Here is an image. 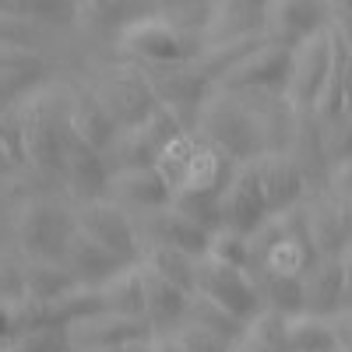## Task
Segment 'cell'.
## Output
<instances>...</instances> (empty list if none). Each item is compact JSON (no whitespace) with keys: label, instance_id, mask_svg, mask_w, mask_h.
Masks as SVG:
<instances>
[{"label":"cell","instance_id":"cb8c5ba5","mask_svg":"<svg viewBox=\"0 0 352 352\" xmlns=\"http://www.w3.org/2000/svg\"><path fill=\"white\" fill-rule=\"evenodd\" d=\"M60 268L74 278V285H88V289H99L106 278H113L120 268H127V264L113 261L102 247H96L92 240H85L81 232L74 229V236L60 257Z\"/></svg>","mask_w":352,"mask_h":352},{"label":"cell","instance_id":"7a4b0ae2","mask_svg":"<svg viewBox=\"0 0 352 352\" xmlns=\"http://www.w3.org/2000/svg\"><path fill=\"white\" fill-rule=\"evenodd\" d=\"M18 138H21V162H28L43 176H56L64 166L67 148V96L53 88H32L21 106L14 109Z\"/></svg>","mask_w":352,"mask_h":352},{"label":"cell","instance_id":"4dcf8cb0","mask_svg":"<svg viewBox=\"0 0 352 352\" xmlns=\"http://www.w3.org/2000/svg\"><path fill=\"white\" fill-rule=\"evenodd\" d=\"M152 4L162 11V18H169V21H176V18H180L190 4H194V0H152Z\"/></svg>","mask_w":352,"mask_h":352},{"label":"cell","instance_id":"d4e9b609","mask_svg":"<svg viewBox=\"0 0 352 352\" xmlns=\"http://www.w3.org/2000/svg\"><path fill=\"white\" fill-rule=\"evenodd\" d=\"M282 342L285 352H342L338 331L331 328V317H310V314H292L282 317Z\"/></svg>","mask_w":352,"mask_h":352},{"label":"cell","instance_id":"e0dca14e","mask_svg":"<svg viewBox=\"0 0 352 352\" xmlns=\"http://www.w3.org/2000/svg\"><path fill=\"white\" fill-rule=\"evenodd\" d=\"M250 166V173L257 176V187L264 194V204L268 212L278 215V212H289L296 208L300 197H303V169L296 159H289L285 152H261L254 162H243Z\"/></svg>","mask_w":352,"mask_h":352},{"label":"cell","instance_id":"9c48e42d","mask_svg":"<svg viewBox=\"0 0 352 352\" xmlns=\"http://www.w3.org/2000/svg\"><path fill=\"white\" fill-rule=\"evenodd\" d=\"M74 229L85 240L102 247L113 261H120V264H134L138 254H141V236L134 229V219L120 208V204H113L106 197L85 201L74 212Z\"/></svg>","mask_w":352,"mask_h":352},{"label":"cell","instance_id":"1f68e13d","mask_svg":"<svg viewBox=\"0 0 352 352\" xmlns=\"http://www.w3.org/2000/svg\"><path fill=\"white\" fill-rule=\"evenodd\" d=\"M155 352H187V345H184L180 338H176V331H169V335H162V338H159Z\"/></svg>","mask_w":352,"mask_h":352},{"label":"cell","instance_id":"83f0119b","mask_svg":"<svg viewBox=\"0 0 352 352\" xmlns=\"http://www.w3.org/2000/svg\"><path fill=\"white\" fill-rule=\"evenodd\" d=\"M134 0H74V18L92 32H120L131 21Z\"/></svg>","mask_w":352,"mask_h":352},{"label":"cell","instance_id":"6da1fadb","mask_svg":"<svg viewBox=\"0 0 352 352\" xmlns=\"http://www.w3.org/2000/svg\"><path fill=\"white\" fill-rule=\"evenodd\" d=\"M190 134L201 138L204 144H212L219 155H226L232 166L254 162L261 152H268V141H264V127L257 106L236 92H226V88H215L208 99L201 102Z\"/></svg>","mask_w":352,"mask_h":352},{"label":"cell","instance_id":"2e32d148","mask_svg":"<svg viewBox=\"0 0 352 352\" xmlns=\"http://www.w3.org/2000/svg\"><path fill=\"white\" fill-rule=\"evenodd\" d=\"M300 292H303V310L310 317H335L338 310L345 314V296H349V268L345 257H317L307 275L300 278Z\"/></svg>","mask_w":352,"mask_h":352},{"label":"cell","instance_id":"d6a6232c","mask_svg":"<svg viewBox=\"0 0 352 352\" xmlns=\"http://www.w3.org/2000/svg\"><path fill=\"white\" fill-rule=\"evenodd\" d=\"M257 4H264V0H257Z\"/></svg>","mask_w":352,"mask_h":352},{"label":"cell","instance_id":"ba28073f","mask_svg":"<svg viewBox=\"0 0 352 352\" xmlns=\"http://www.w3.org/2000/svg\"><path fill=\"white\" fill-rule=\"evenodd\" d=\"M18 236H21V247L28 250L32 261L60 264V257L74 236V212H67L53 197H36L21 208Z\"/></svg>","mask_w":352,"mask_h":352},{"label":"cell","instance_id":"5b68a950","mask_svg":"<svg viewBox=\"0 0 352 352\" xmlns=\"http://www.w3.org/2000/svg\"><path fill=\"white\" fill-rule=\"evenodd\" d=\"M331 56H335V32L331 25L320 28L317 36L303 39L300 46H292V67H289V81L282 102L292 109L296 120H303L307 113H314V102L324 88V78L331 71Z\"/></svg>","mask_w":352,"mask_h":352},{"label":"cell","instance_id":"4316f807","mask_svg":"<svg viewBox=\"0 0 352 352\" xmlns=\"http://www.w3.org/2000/svg\"><path fill=\"white\" fill-rule=\"evenodd\" d=\"M0 11L14 14L28 25H71L74 0H0Z\"/></svg>","mask_w":352,"mask_h":352},{"label":"cell","instance_id":"ac0fdd59","mask_svg":"<svg viewBox=\"0 0 352 352\" xmlns=\"http://www.w3.org/2000/svg\"><path fill=\"white\" fill-rule=\"evenodd\" d=\"M109 162L102 152L88 148L85 141H78L74 134L67 138V148H64V166H60V176L67 180L71 194L85 204V201H99L106 197L109 190Z\"/></svg>","mask_w":352,"mask_h":352},{"label":"cell","instance_id":"7c38bea8","mask_svg":"<svg viewBox=\"0 0 352 352\" xmlns=\"http://www.w3.org/2000/svg\"><path fill=\"white\" fill-rule=\"evenodd\" d=\"M331 25L328 0H264L261 4V36L278 46H300Z\"/></svg>","mask_w":352,"mask_h":352},{"label":"cell","instance_id":"8fae6325","mask_svg":"<svg viewBox=\"0 0 352 352\" xmlns=\"http://www.w3.org/2000/svg\"><path fill=\"white\" fill-rule=\"evenodd\" d=\"M184 127L173 120V116L166 109H152L148 116H144L141 124L134 127H120L106 152V162L109 169H131V166H155L159 155L166 144L180 134Z\"/></svg>","mask_w":352,"mask_h":352},{"label":"cell","instance_id":"3957f363","mask_svg":"<svg viewBox=\"0 0 352 352\" xmlns=\"http://www.w3.org/2000/svg\"><path fill=\"white\" fill-rule=\"evenodd\" d=\"M194 292L201 300H208L212 307H219L222 314H229L232 320H240L243 328L264 310L257 282L243 264H226V261L201 257L197 268H194Z\"/></svg>","mask_w":352,"mask_h":352},{"label":"cell","instance_id":"603a6c76","mask_svg":"<svg viewBox=\"0 0 352 352\" xmlns=\"http://www.w3.org/2000/svg\"><path fill=\"white\" fill-rule=\"evenodd\" d=\"M303 229L317 257H338L349 247V215H345V204L338 201L310 204V212L303 215Z\"/></svg>","mask_w":352,"mask_h":352},{"label":"cell","instance_id":"7402d4cb","mask_svg":"<svg viewBox=\"0 0 352 352\" xmlns=\"http://www.w3.org/2000/svg\"><path fill=\"white\" fill-rule=\"evenodd\" d=\"M141 282H144V320L152 331H173L184 320L190 292L184 285H176L148 268H141Z\"/></svg>","mask_w":352,"mask_h":352},{"label":"cell","instance_id":"4fadbf2b","mask_svg":"<svg viewBox=\"0 0 352 352\" xmlns=\"http://www.w3.org/2000/svg\"><path fill=\"white\" fill-rule=\"evenodd\" d=\"M92 92L102 102V109L113 116L116 127H134L155 109V96L148 88V78H144V71L138 64L109 71Z\"/></svg>","mask_w":352,"mask_h":352},{"label":"cell","instance_id":"484cf974","mask_svg":"<svg viewBox=\"0 0 352 352\" xmlns=\"http://www.w3.org/2000/svg\"><path fill=\"white\" fill-rule=\"evenodd\" d=\"M99 310L124 314V317H144V282H141V264H127L113 278H106L96 289Z\"/></svg>","mask_w":352,"mask_h":352},{"label":"cell","instance_id":"30bf717a","mask_svg":"<svg viewBox=\"0 0 352 352\" xmlns=\"http://www.w3.org/2000/svg\"><path fill=\"white\" fill-rule=\"evenodd\" d=\"M141 71H144V78H148L155 106L166 109L184 131H190L201 102L208 99V92H212V81L204 78L190 60L166 64V67H141Z\"/></svg>","mask_w":352,"mask_h":352},{"label":"cell","instance_id":"5bb4252c","mask_svg":"<svg viewBox=\"0 0 352 352\" xmlns=\"http://www.w3.org/2000/svg\"><path fill=\"white\" fill-rule=\"evenodd\" d=\"M268 204L257 187V176L250 173V166H236L229 176V184L219 197V229L240 232V236H254L257 226L268 219Z\"/></svg>","mask_w":352,"mask_h":352},{"label":"cell","instance_id":"f546056e","mask_svg":"<svg viewBox=\"0 0 352 352\" xmlns=\"http://www.w3.org/2000/svg\"><path fill=\"white\" fill-rule=\"evenodd\" d=\"M39 74H28V71H8V67H0V109H11L21 96L32 92V85H36Z\"/></svg>","mask_w":352,"mask_h":352},{"label":"cell","instance_id":"52a82bcc","mask_svg":"<svg viewBox=\"0 0 352 352\" xmlns=\"http://www.w3.org/2000/svg\"><path fill=\"white\" fill-rule=\"evenodd\" d=\"M71 352H127L152 338V328L144 317H124L109 310L81 314L64 324Z\"/></svg>","mask_w":352,"mask_h":352},{"label":"cell","instance_id":"277c9868","mask_svg":"<svg viewBox=\"0 0 352 352\" xmlns=\"http://www.w3.org/2000/svg\"><path fill=\"white\" fill-rule=\"evenodd\" d=\"M289 67H292V50L261 39L250 53H243L240 60L219 78V88L247 96V99H282L285 81H289Z\"/></svg>","mask_w":352,"mask_h":352},{"label":"cell","instance_id":"d6986e66","mask_svg":"<svg viewBox=\"0 0 352 352\" xmlns=\"http://www.w3.org/2000/svg\"><path fill=\"white\" fill-rule=\"evenodd\" d=\"M247 36H261V4L257 0H212L208 18L201 25L204 46L247 39Z\"/></svg>","mask_w":352,"mask_h":352},{"label":"cell","instance_id":"f1b7e54d","mask_svg":"<svg viewBox=\"0 0 352 352\" xmlns=\"http://www.w3.org/2000/svg\"><path fill=\"white\" fill-rule=\"evenodd\" d=\"M4 352H71L64 324H43V328H21Z\"/></svg>","mask_w":352,"mask_h":352},{"label":"cell","instance_id":"ffe728a7","mask_svg":"<svg viewBox=\"0 0 352 352\" xmlns=\"http://www.w3.org/2000/svg\"><path fill=\"white\" fill-rule=\"evenodd\" d=\"M67 127L78 141H85L88 148L96 152H109V144L116 138V127L113 116L102 109V102L96 99L92 88H81V92H67Z\"/></svg>","mask_w":352,"mask_h":352},{"label":"cell","instance_id":"9a60e30c","mask_svg":"<svg viewBox=\"0 0 352 352\" xmlns=\"http://www.w3.org/2000/svg\"><path fill=\"white\" fill-rule=\"evenodd\" d=\"M113 194V204L131 215V212H141L144 219L162 212L166 204L173 201V190L166 184V176L155 169V166H131V169H113L109 173V190Z\"/></svg>","mask_w":352,"mask_h":352},{"label":"cell","instance_id":"44dd1931","mask_svg":"<svg viewBox=\"0 0 352 352\" xmlns=\"http://www.w3.org/2000/svg\"><path fill=\"white\" fill-rule=\"evenodd\" d=\"M152 222V243H162L176 254H184L190 261H201L204 250H208V240H212V229H204L201 222H194L190 215L176 212L173 204H166L162 212L148 215Z\"/></svg>","mask_w":352,"mask_h":352},{"label":"cell","instance_id":"8992f818","mask_svg":"<svg viewBox=\"0 0 352 352\" xmlns=\"http://www.w3.org/2000/svg\"><path fill=\"white\" fill-rule=\"evenodd\" d=\"M120 53L138 67H166L190 60L187 32H180L169 18H131L116 32Z\"/></svg>","mask_w":352,"mask_h":352}]
</instances>
